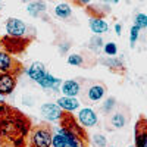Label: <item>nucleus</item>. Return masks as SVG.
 Wrapping results in <instances>:
<instances>
[{"label":"nucleus","mask_w":147,"mask_h":147,"mask_svg":"<svg viewBox=\"0 0 147 147\" xmlns=\"http://www.w3.org/2000/svg\"><path fill=\"white\" fill-rule=\"evenodd\" d=\"M27 31L25 22L19 18H9L6 21V32L12 38H21Z\"/></svg>","instance_id":"nucleus-1"},{"label":"nucleus","mask_w":147,"mask_h":147,"mask_svg":"<svg viewBox=\"0 0 147 147\" xmlns=\"http://www.w3.org/2000/svg\"><path fill=\"white\" fill-rule=\"evenodd\" d=\"M52 138H53V136L50 134V131L46 129V128L34 129L32 136H31V141H32L34 147H50Z\"/></svg>","instance_id":"nucleus-2"},{"label":"nucleus","mask_w":147,"mask_h":147,"mask_svg":"<svg viewBox=\"0 0 147 147\" xmlns=\"http://www.w3.org/2000/svg\"><path fill=\"white\" fill-rule=\"evenodd\" d=\"M78 121L82 127H87V128H91L94 127L97 122H99V118H97L96 112L91 109V107H84L80 110L78 113Z\"/></svg>","instance_id":"nucleus-3"},{"label":"nucleus","mask_w":147,"mask_h":147,"mask_svg":"<svg viewBox=\"0 0 147 147\" xmlns=\"http://www.w3.org/2000/svg\"><path fill=\"white\" fill-rule=\"evenodd\" d=\"M41 115L47 121H52V122L62 119V116H63L62 109H60L57 105H55V103H44L41 106Z\"/></svg>","instance_id":"nucleus-4"},{"label":"nucleus","mask_w":147,"mask_h":147,"mask_svg":"<svg viewBox=\"0 0 147 147\" xmlns=\"http://www.w3.org/2000/svg\"><path fill=\"white\" fill-rule=\"evenodd\" d=\"M16 87L15 77L9 72H0V94H10Z\"/></svg>","instance_id":"nucleus-5"},{"label":"nucleus","mask_w":147,"mask_h":147,"mask_svg":"<svg viewBox=\"0 0 147 147\" xmlns=\"http://www.w3.org/2000/svg\"><path fill=\"white\" fill-rule=\"evenodd\" d=\"M38 85H41L43 88H49V90H53V91H59L60 87H62V80L53 77L50 72H46V75L37 82Z\"/></svg>","instance_id":"nucleus-6"},{"label":"nucleus","mask_w":147,"mask_h":147,"mask_svg":"<svg viewBox=\"0 0 147 147\" xmlns=\"http://www.w3.org/2000/svg\"><path fill=\"white\" fill-rule=\"evenodd\" d=\"M60 91H62V94L65 97H77L81 91V85L75 80H66V81L62 82Z\"/></svg>","instance_id":"nucleus-7"},{"label":"nucleus","mask_w":147,"mask_h":147,"mask_svg":"<svg viewBox=\"0 0 147 147\" xmlns=\"http://www.w3.org/2000/svg\"><path fill=\"white\" fill-rule=\"evenodd\" d=\"M105 94H106L105 85L96 82V84H91L88 87V90H87V99L90 102H100L105 97Z\"/></svg>","instance_id":"nucleus-8"},{"label":"nucleus","mask_w":147,"mask_h":147,"mask_svg":"<svg viewBox=\"0 0 147 147\" xmlns=\"http://www.w3.org/2000/svg\"><path fill=\"white\" fill-rule=\"evenodd\" d=\"M57 134H59V136H62V137L66 140L68 147H84L81 138L77 136V134H74L72 131H69V129H66V128L62 127V128L57 129Z\"/></svg>","instance_id":"nucleus-9"},{"label":"nucleus","mask_w":147,"mask_h":147,"mask_svg":"<svg viewBox=\"0 0 147 147\" xmlns=\"http://www.w3.org/2000/svg\"><path fill=\"white\" fill-rule=\"evenodd\" d=\"M90 30L96 35H102V34H105V32L109 31V24L103 18L96 16V18H91L90 19Z\"/></svg>","instance_id":"nucleus-10"},{"label":"nucleus","mask_w":147,"mask_h":147,"mask_svg":"<svg viewBox=\"0 0 147 147\" xmlns=\"http://www.w3.org/2000/svg\"><path fill=\"white\" fill-rule=\"evenodd\" d=\"M46 68H44V65L41 63V62H34V63H31V66L28 68V71H27V74H28V77L32 80V81H35V82H38L44 75H46Z\"/></svg>","instance_id":"nucleus-11"},{"label":"nucleus","mask_w":147,"mask_h":147,"mask_svg":"<svg viewBox=\"0 0 147 147\" xmlns=\"http://www.w3.org/2000/svg\"><path fill=\"white\" fill-rule=\"evenodd\" d=\"M57 106L63 110H68V112H74L80 107V102L75 99V97H60L57 100Z\"/></svg>","instance_id":"nucleus-12"},{"label":"nucleus","mask_w":147,"mask_h":147,"mask_svg":"<svg viewBox=\"0 0 147 147\" xmlns=\"http://www.w3.org/2000/svg\"><path fill=\"white\" fill-rule=\"evenodd\" d=\"M55 15L60 19H68L72 15V9L68 3H59L55 7Z\"/></svg>","instance_id":"nucleus-13"},{"label":"nucleus","mask_w":147,"mask_h":147,"mask_svg":"<svg viewBox=\"0 0 147 147\" xmlns=\"http://www.w3.org/2000/svg\"><path fill=\"white\" fill-rule=\"evenodd\" d=\"M13 65L10 55L6 52H0V72H9Z\"/></svg>","instance_id":"nucleus-14"},{"label":"nucleus","mask_w":147,"mask_h":147,"mask_svg":"<svg viewBox=\"0 0 147 147\" xmlns=\"http://www.w3.org/2000/svg\"><path fill=\"white\" fill-rule=\"evenodd\" d=\"M27 10H28V13L31 16L37 18V16L40 15V12L46 10V3L44 2H31V3H28Z\"/></svg>","instance_id":"nucleus-15"},{"label":"nucleus","mask_w":147,"mask_h":147,"mask_svg":"<svg viewBox=\"0 0 147 147\" xmlns=\"http://www.w3.org/2000/svg\"><path fill=\"white\" fill-rule=\"evenodd\" d=\"M110 122H112V125H113L115 128H124L125 124H127V116L119 110V112H115V113L112 115V119H110Z\"/></svg>","instance_id":"nucleus-16"},{"label":"nucleus","mask_w":147,"mask_h":147,"mask_svg":"<svg viewBox=\"0 0 147 147\" xmlns=\"http://www.w3.org/2000/svg\"><path fill=\"white\" fill-rule=\"evenodd\" d=\"M134 25H136L138 30H144V28H147V15L143 13V12L137 13L136 18H134Z\"/></svg>","instance_id":"nucleus-17"},{"label":"nucleus","mask_w":147,"mask_h":147,"mask_svg":"<svg viewBox=\"0 0 147 147\" xmlns=\"http://www.w3.org/2000/svg\"><path fill=\"white\" fill-rule=\"evenodd\" d=\"M103 50H105V53H106L109 57H113V56L118 53V46H116V43H113V41H109V43H106V44L103 46Z\"/></svg>","instance_id":"nucleus-18"},{"label":"nucleus","mask_w":147,"mask_h":147,"mask_svg":"<svg viewBox=\"0 0 147 147\" xmlns=\"http://www.w3.org/2000/svg\"><path fill=\"white\" fill-rule=\"evenodd\" d=\"M68 63L69 65H74V66H81L84 63V59L81 55H77V53H72L68 56Z\"/></svg>","instance_id":"nucleus-19"},{"label":"nucleus","mask_w":147,"mask_h":147,"mask_svg":"<svg viewBox=\"0 0 147 147\" xmlns=\"http://www.w3.org/2000/svg\"><path fill=\"white\" fill-rule=\"evenodd\" d=\"M103 46L105 44H103V40H102L100 35H94L93 38L90 40V47L93 49V50H96V52H99Z\"/></svg>","instance_id":"nucleus-20"},{"label":"nucleus","mask_w":147,"mask_h":147,"mask_svg":"<svg viewBox=\"0 0 147 147\" xmlns=\"http://www.w3.org/2000/svg\"><path fill=\"white\" fill-rule=\"evenodd\" d=\"M102 63H105L109 68H121L122 66V60L121 59H115V57H109V59H103Z\"/></svg>","instance_id":"nucleus-21"},{"label":"nucleus","mask_w":147,"mask_h":147,"mask_svg":"<svg viewBox=\"0 0 147 147\" xmlns=\"http://www.w3.org/2000/svg\"><path fill=\"white\" fill-rule=\"evenodd\" d=\"M138 35H140V30H138L136 25H132L131 30H129V43H131L132 47L136 46V43H137V40H138Z\"/></svg>","instance_id":"nucleus-22"},{"label":"nucleus","mask_w":147,"mask_h":147,"mask_svg":"<svg viewBox=\"0 0 147 147\" xmlns=\"http://www.w3.org/2000/svg\"><path fill=\"white\" fill-rule=\"evenodd\" d=\"M52 146L53 147H68V143L62 136L56 134V136H53V138H52Z\"/></svg>","instance_id":"nucleus-23"},{"label":"nucleus","mask_w":147,"mask_h":147,"mask_svg":"<svg viewBox=\"0 0 147 147\" xmlns=\"http://www.w3.org/2000/svg\"><path fill=\"white\" fill-rule=\"evenodd\" d=\"M115 105H116L115 99H113V97H109V99H106L105 103L102 105V110L105 113H109V112H112V109L115 107Z\"/></svg>","instance_id":"nucleus-24"},{"label":"nucleus","mask_w":147,"mask_h":147,"mask_svg":"<svg viewBox=\"0 0 147 147\" xmlns=\"http://www.w3.org/2000/svg\"><path fill=\"white\" fill-rule=\"evenodd\" d=\"M93 143H94L97 147H106L107 140H106L105 136H102V134H94V136H93Z\"/></svg>","instance_id":"nucleus-25"},{"label":"nucleus","mask_w":147,"mask_h":147,"mask_svg":"<svg viewBox=\"0 0 147 147\" xmlns=\"http://www.w3.org/2000/svg\"><path fill=\"white\" fill-rule=\"evenodd\" d=\"M68 49H69V43H63V44L59 46V52H60V53H65Z\"/></svg>","instance_id":"nucleus-26"},{"label":"nucleus","mask_w":147,"mask_h":147,"mask_svg":"<svg viewBox=\"0 0 147 147\" xmlns=\"http://www.w3.org/2000/svg\"><path fill=\"white\" fill-rule=\"evenodd\" d=\"M115 32L118 35H121V32H122V25H121V24H116V25H115Z\"/></svg>","instance_id":"nucleus-27"},{"label":"nucleus","mask_w":147,"mask_h":147,"mask_svg":"<svg viewBox=\"0 0 147 147\" xmlns=\"http://www.w3.org/2000/svg\"><path fill=\"white\" fill-rule=\"evenodd\" d=\"M3 112H5V106H3V103H2V105H0V116L3 115Z\"/></svg>","instance_id":"nucleus-28"},{"label":"nucleus","mask_w":147,"mask_h":147,"mask_svg":"<svg viewBox=\"0 0 147 147\" xmlns=\"http://www.w3.org/2000/svg\"><path fill=\"white\" fill-rule=\"evenodd\" d=\"M3 100H5V96H3V94H0V105L3 103Z\"/></svg>","instance_id":"nucleus-29"},{"label":"nucleus","mask_w":147,"mask_h":147,"mask_svg":"<svg viewBox=\"0 0 147 147\" xmlns=\"http://www.w3.org/2000/svg\"><path fill=\"white\" fill-rule=\"evenodd\" d=\"M143 147H147V136H146V140H144V143H143Z\"/></svg>","instance_id":"nucleus-30"},{"label":"nucleus","mask_w":147,"mask_h":147,"mask_svg":"<svg viewBox=\"0 0 147 147\" xmlns=\"http://www.w3.org/2000/svg\"><path fill=\"white\" fill-rule=\"evenodd\" d=\"M0 10H2V3H0Z\"/></svg>","instance_id":"nucleus-31"},{"label":"nucleus","mask_w":147,"mask_h":147,"mask_svg":"<svg viewBox=\"0 0 147 147\" xmlns=\"http://www.w3.org/2000/svg\"><path fill=\"white\" fill-rule=\"evenodd\" d=\"M129 147H137V146H129Z\"/></svg>","instance_id":"nucleus-32"},{"label":"nucleus","mask_w":147,"mask_h":147,"mask_svg":"<svg viewBox=\"0 0 147 147\" xmlns=\"http://www.w3.org/2000/svg\"><path fill=\"white\" fill-rule=\"evenodd\" d=\"M0 47H2V41H0Z\"/></svg>","instance_id":"nucleus-33"},{"label":"nucleus","mask_w":147,"mask_h":147,"mask_svg":"<svg viewBox=\"0 0 147 147\" xmlns=\"http://www.w3.org/2000/svg\"><path fill=\"white\" fill-rule=\"evenodd\" d=\"M109 147H115V146H109Z\"/></svg>","instance_id":"nucleus-34"}]
</instances>
